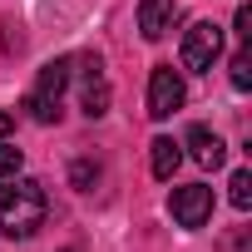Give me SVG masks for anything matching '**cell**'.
<instances>
[{"instance_id": "6da1fadb", "label": "cell", "mask_w": 252, "mask_h": 252, "mask_svg": "<svg viewBox=\"0 0 252 252\" xmlns=\"http://www.w3.org/2000/svg\"><path fill=\"white\" fill-rule=\"evenodd\" d=\"M50 203H45V188L35 178H5L0 183V232H10V237H30L40 222H45Z\"/></svg>"}, {"instance_id": "7a4b0ae2", "label": "cell", "mask_w": 252, "mask_h": 252, "mask_svg": "<svg viewBox=\"0 0 252 252\" xmlns=\"http://www.w3.org/2000/svg\"><path fill=\"white\" fill-rule=\"evenodd\" d=\"M69 60H50L45 69H40V79H35V89H30V99H25V109H30V119L35 124H60V94H64V84H69Z\"/></svg>"}, {"instance_id": "3957f363", "label": "cell", "mask_w": 252, "mask_h": 252, "mask_svg": "<svg viewBox=\"0 0 252 252\" xmlns=\"http://www.w3.org/2000/svg\"><path fill=\"white\" fill-rule=\"evenodd\" d=\"M218 55H222V30H218L213 20L188 25V35H183V69H188V74H208Z\"/></svg>"}, {"instance_id": "277c9868", "label": "cell", "mask_w": 252, "mask_h": 252, "mask_svg": "<svg viewBox=\"0 0 252 252\" xmlns=\"http://www.w3.org/2000/svg\"><path fill=\"white\" fill-rule=\"evenodd\" d=\"M183 74L173 69V64H154V74H149V119H168V114H178L183 109Z\"/></svg>"}, {"instance_id": "5b68a950", "label": "cell", "mask_w": 252, "mask_h": 252, "mask_svg": "<svg viewBox=\"0 0 252 252\" xmlns=\"http://www.w3.org/2000/svg\"><path fill=\"white\" fill-rule=\"evenodd\" d=\"M168 213H173L178 227H208V218H213V188H208V183H183V188H173Z\"/></svg>"}, {"instance_id": "8992f818", "label": "cell", "mask_w": 252, "mask_h": 252, "mask_svg": "<svg viewBox=\"0 0 252 252\" xmlns=\"http://www.w3.org/2000/svg\"><path fill=\"white\" fill-rule=\"evenodd\" d=\"M79 64V79H84V114L89 119H99V114H109V79L99 74V55H79L74 60Z\"/></svg>"}, {"instance_id": "52a82bcc", "label": "cell", "mask_w": 252, "mask_h": 252, "mask_svg": "<svg viewBox=\"0 0 252 252\" xmlns=\"http://www.w3.org/2000/svg\"><path fill=\"white\" fill-rule=\"evenodd\" d=\"M183 149H188V158H193L198 168H222V158H227V144L208 129V124H193L188 139H183Z\"/></svg>"}, {"instance_id": "ba28073f", "label": "cell", "mask_w": 252, "mask_h": 252, "mask_svg": "<svg viewBox=\"0 0 252 252\" xmlns=\"http://www.w3.org/2000/svg\"><path fill=\"white\" fill-rule=\"evenodd\" d=\"M178 20V0H139V35L144 40H163Z\"/></svg>"}, {"instance_id": "9c48e42d", "label": "cell", "mask_w": 252, "mask_h": 252, "mask_svg": "<svg viewBox=\"0 0 252 252\" xmlns=\"http://www.w3.org/2000/svg\"><path fill=\"white\" fill-rule=\"evenodd\" d=\"M149 163H154V178H163V183H168V178H173V168L183 163V144H173V139H163V134H158V139L149 144Z\"/></svg>"}, {"instance_id": "30bf717a", "label": "cell", "mask_w": 252, "mask_h": 252, "mask_svg": "<svg viewBox=\"0 0 252 252\" xmlns=\"http://www.w3.org/2000/svg\"><path fill=\"white\" fill-rule=\"evenodd\" d=\"M69 183H74L79 193H94V183H99V163H94V158H74V163H69Z\"/></svg>"}, {"instance_id": "8fae6325", "label": "cell", "mask_w": 252, "mask_h": 252, "mask_svg": "<svg viewBox=\"0 0 252 252\" xmlns=\"http://www.w3.org/2000/svg\"><path fill=\"white\" fill-rule=\"evenodd\" d=\"M227 198H232V208H237V213H247V208H252V173H247V168H237V173H232Z\"/></svg>"}, {"instance_id": "7c38bea8", "label": "cell", "mask_w": 252, "mask_h": 252, "mask_svg": "<svg viewBox=\"0 0 252 252\" xmlns=\"http://www.w3.org/2000/svg\"><path fill=\"white\" fill-rule=\"evenodd\" d=\"M232 89H252V55H247V45L232 55Z\"/></svg>"}, {"instance_id": "4fadbf2b", "label": "cell", "mask_w": 252, "mask_h": 252, "mask_svg": "<svg viewBox=\"0 0 252 252\" xmlns=\"http://www.w3.org/2000/svg\"><path fill=\"white\" fill-rule=\"evenodd\" d=\"M25 168V154L15 149V144H5V139H0V178H15Z\"/></svg>"}, {"instance_id": "5bb4252c", "label": "cell", "mask_w": 252, "mask_h": 252, "mask_svg": "<svg viewBox=\"0 0 252 252\" xmlns=\"http://www.w3.org/2000/svg\"><path fill=\"white\" fill-rule=\"evenodd\" d=\"M232 25H237V40L247 45V40H252V10H247V5H237V15H232Z\"/></svg>"}, {"instance_id": "9a60e30c", "label": "cell", "mask_w": 252, "mask_h": 252, "mask_svg": "<svg viewBox=\"0 0 252 252\" xmlns=\"http://www.w3.org/2000/svg\"><path fill=\"white\" fill-rule=\"evenodd\" d=\"M15 134V109H0V139Z\"/></svg>"}, {"instance_id": "2e32d148", "label": "cell", "mask_w": 252, "mask_h": 252, "mask_svg": "<svg viewBox=\"0 0 252 252\" xmlns=\"http://www.w3.org/2000/svg\"><path fill=\"white\" fill-rule=\"evenodd\" d=\"M64 252H74V247H64Z\"/></svg>"}]
</instances>
